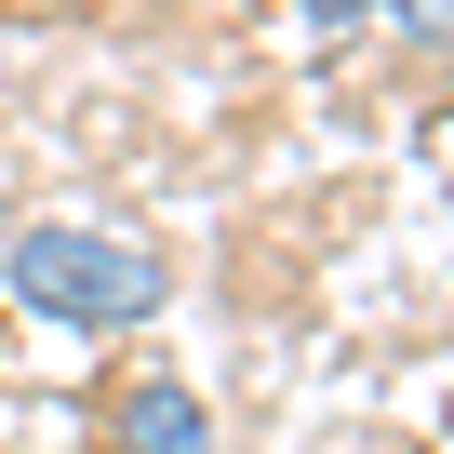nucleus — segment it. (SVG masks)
<instances>
[{
  "label": "nucleus",
  "mask_w": 454,
  "mask_h": 454,
  "mask_svg": "<svg viewBox=\"0 0 454 454\" xmlns=\"http://www.w3.org/2000/svg\"><path fill=\"white\" fill-rule=\"evenodd\" d=\"M121 454H214V414H200V387H187V374H147V387H121Z\"/></svg>",
  "instance_id": "obj_2"
},
{
  "label": "nucleus",
  "mask_w": 454,
  "mask_h": 454,
  "mask_svg": "<svg viewBox=\"0 0 454 454\" xmlns=\"http://www.w3.org/2000/svg\"><path fill=\"white\" fill-rule=\"evenodd\" d=\"M374 14H387L401 41H427V54H454V0H374Z\"/></svg>",
  "instance_id": "obj_3"
},
{
  "label": "nucleus",
  "mask_w": 454,
  "mask_h": 454,
  "mask_svg": "<svg viewBox=\"0 0 454 454\" xmlns=\"http://www.w3.org/2000/svg\"><path fill=\"white\" fill-rule=\"evenodd\" d=\"M294 14H308V27H361V14H374V0H294Z\"/></svg>",
  "instance_id": "obj_4"
},
{
  "label": "nucleus",
  "mask_w": 454,
  "mask_h": 454,
  "mask_svg": "<svg viewBox=\"0 0 454 454\" xmlns=\"http://www.w3.org/2000/svg\"><path fill=\"white\" fill-rule=\"evenodd\" d=\"M0 294H27L41 321H67V334H134V321H160V254H134V241H94V227H27L14 254H0Z\"/></svg>",
  "instance_id": "obj_1"
}]
</instances>
